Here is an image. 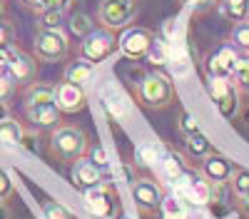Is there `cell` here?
I'll list each match as a JSON object with an SVG mask.
<instances>
[{"label":"cell","instance_id":"cell-31","mask_svg":"<svg viewBox=\"0 0 249 219\" xmlns=\"http://www.w3.org/2000/svg\"><path fill=\"white\" fill-rule=\"evenodd\" d=\"M179 3H182L184 8H190V10H195L197 15H204V13H210V10H214V8H217V3H219V0H179Z\"/></svg>","mask_w":249,"mask_h":219},{"label":"cell","instance_id":"cell-33","mask_svg":"<svg viewBox=\"0 0 249 219\" xmlns=\"http://www.w3.org/2000/svg\"><path fill=\"white\" fill-rule=\"evenodd\" d=\"M179 127H182V132L184 135H195V132H199V122L190 115V112H182L179 115Z\"/></svg>","mask_w":249,"mask_h":219},{"label":"cell","instance_id":"cell-23","mask_svg":"<svg viewBox=\"0 0 249 219\" xmlns=\"http://www.w3.org/2000/svg\"><path fill=\"white\" fill-rule=\"evenodd\" d=\"M23 139H25V130H23V125H20L18 119L10 117V119H5V122L0 125V142L15 147V145H23Z\"/></svg>","mask_w":249,"mask_h":219},{"label":"cell","instance_id":"cell-9","mask_svg":"<svg viewBox=\"0 0 249 219\" xmlns=\"http://www.w3.org/2000/svg\"><path fill=\"white\" fill-rule=\"evenodd\" d=\"M8 75L13 77L15 85H33L37 77V57L28 55L25 50H20L15 45H8Z\"/></svg>","mask_w":249,"mask_h":219},{"label":"cell","instance_id":"cell-22","mask_svg":"<svg viewBox=\"0 0 249 219\" xmlns=\"http://www.w3.org/2000/svg\"><path fill=\"white\" fill-rule=\"evenodd\" d=\"M160 214H162V219H187V202L182 197H177L175 192L164 194Z\"/></svg>","mask_w":249,"mask_h":219},{"label":"cell","instance_id":"cell-24","mask_svg":"<svg viewBox=\"0 0 249 219\" xmlns=\"http://www.w3.org/2000/svg\"><path fill=\"white\" fill-rule=\"evenodd\" d=\"M227 43H230L237 52H249V20H242V23L232 25Z\"/></svg>","mask_w":249,"mask_h":219},{"label":"cell","instance_id":"cell-25","mask_svg":"<svg viewBox=\"0 0 249 219\" xmlns=\"http://www.w3.org/2000/svg\"><path fill=\"white\" fill-rule=\"evenodd\" d=\"M147 60H150V65H170V43L164 37H155L152 40V45H150V52H147Z\"/></svg>","mask_w":249,"mask_h":219},{"label":"cell","instance_id":"cell-41","mask_svg":"<svg viewBox=\"0 0 249 219\" xmlns=\"http://www.w3.org/2000/svg\"><path fill=\"white\" fill-rule=\"evenodd\" d=\"M242 117H244V122H247V125H249V105H247V107H244V112H242Z\"/></svg>","mask_w":249,"mask_h":219},{"label":"cell","instance_id":"cell-11","mask_svg":"<svg viewBox=\"0 0 249 219\" xmlns=\"http://www.w3.org/2000/svg\"><path fill=\"white\" fill-rule=\"evenodd\" d=\"M234 162L230 157H224L219 152H212V154H207L202 162H199V174L204 179H210L212 185H227L232 179L234 174Z\"/></svg>","mask_w":249,"mask_h":219},{"label":"cell","instance_id":"cell-29","mask_svg":"<svg viewBox=\"0 0 249 219\" xmlns=\"http://www.w3.org/2000/svg\"><path fill=\"white\" fill-rule=\"evenodd\" d=\"M70 30H72L75 35H80V37H88V35L95 30V25H92V20H90L85 13H77V15L70 17Z\"/></svg>","mask_w":249,"mask_h":219},{"label":"cell","instance_id":"cell-39","mask_svg":"<svg viewBox=\"0 0 249 219\" xmlns=\"http://www.w3.org/2000/svg\"><path fill=\"white\" fill-rule=\"evenodd\" d=\"M5 119H10V107H8L5 100H0V125H3Z\"/></svg>","mask_w":249,"mask_h":219},{"label":"cell","instance_id":"cell-32","mask_svg":"<svg viewBox=\"0 0 249 219\" xmlns=\"http://www.w3.org/2000/svg\"><path fill=\"white\" fill-rule=\"evenodd\" d=\"M13 192H15V187H13V179H10V174L0 167V202H5V199H10L13 197Z\"/></svg>","mask_w":249,"mask_h":219},{"label":"cell","instance_id":"cell-4","mask_svg":"<svg viewBox=\"0 0 249 219\" xmlns=\"http://www.w3.org/2000/svg\"><path fill=\"white\" fill-rule=\"evenodd\" d=\"M137 97L144 107L150 110H160V107H167L172 100H175V85L167 75L162 72H147L142 77V83L137 87Z\"/></svg>","mask_w":249,"mask_h":219},{"label":"cell","instance_id":"cell-16","mask_svg":"<svg viewBox=\"0 0 249 219\" xmlns=\"http://www.w3.org/2000/svg\"><path fill=\"white\" fill-rule=\"evenodd\" d=\"M187 169V162H184V157L179 154V152H175V150H167L162 154V159H160V177L167 182L170 187L179 179V174Z\"/></svg>","mask_w":249,"mask_h":219},{"label":"cell","instance_id":"cell-7","mask_svg":"<svg viewBox=\"0 0 249 219\" xmlns=\"http://www.w3.org/2000/svg\"><path fill=\"white\" fill-rule=\"evenodd\" d=\"M162 199H164L162 187L155 182V179H150V177L132 179V202H135L140 214H144V217L157 214L160 207H162Z\"/></svg>","mask_w":249,"mask_h":219},{"label":"cell","instance_id":"cell-10","mask_svg":"<svg viewBox=\"0 0 249 219\" xmlns=\"http://www.w3.org/2000/svg\"><path fill=\"white\" fill-rule=\"evenodd\" d=\"M82 202H85V209L92 214V217H100V219H107L115 214V192L110 185H95L90 189H82Z\"/></svg>","mask_w":249,"mask_h":219},{"label":"cell","instance_id":"cell-6","mask_svg":"<svg viewBox=\"0 0 249 219\" xmlns=\"http://www.w3.org/2000/svg\"><path fill=\"white\" fill-rule=\"evenodd\" d=\"M115 50H117V37L107 28H95L88 37H82V43H80V57H85L92 65L105 63L110 55H115Z\"/></svg>","mask_w":249,"mask_h":219},{"label":"cell","instance_id":"cell-1","mask_svg":"<svg viewBox=\"0 0 249 219\" xmlns=\"http://www.w3.org/2000/svg\"><path fill=\"white\" fill-rule=\"evenodd\" d=\"M50 154L57 162H77L88 154V135L75 125H60L50 132V142H48Z\"/></svg>","mask_w":249,"mask_h":219},{"label":"cell","instance_id":"cell-34","mask_svg":"<svg viewBox=\"0 0 249 219\" xmlns=\"http://www.w3.org/2000/svg\"><path fill=\"white\" fill-rule=\"evenodd\" d=\"M13 90H15V83H13V77L8 75V72H0V100H10V95H13Z\"/></svg>","mask_w":249,"mask_h":219},{"label":"cell","instance_id":"cell-17","mask_svg":"<svg viewBox=\"0 0 249 219\" xmlns=\"http://www.w3.org/2000/svg\"><path fill=\"white\" fill-rule=\"evenodd\" d=\"M23 100H25V107H37V105H53L55 102V85H48V83H35L25 87L23 92Z\"/></svg>","mask_w":249,"mask_h":219},{"label":"cell","instance_id":"cell-37","mask_svg":"<svg viewBox=\"0 0 249 219\" xmlns=\"http://www.w3.org/2000/svg\"><path fill=\"white\" fill-rule=\"evenodd\" d=\"M237 209H239V214H242V217H247V219H249V194H244V197H239V199H237Z\"/></svg>","mask_w":249,"mask_h":219},{"label":"cell","instance_id":"cell-30","mask_svg":"<svg viewBox=\"0 0 249 219\" xmlns=\"http://www.w3.org/2000/svg\"><path fill=\"white\" fill-rule=\"evenodd\" d=\"M43 214L45 219H75V214L68 207H62L60 202H53V199L43 202Z\"/></svg>","mask_w":249,"mask_h":219},{"label":"cell","instance_id":"cell-12","mask_svg":"<svg viewBox=\"0 0 249 219\" xmlns=\"http://www.w3.org/2000/svg\"><path fill=\"white\" fill-rule=\"evenodd\" d=\"M55 105L60 107V112H68V115H75V112H82L88 105V95L80 85H72L68 80L55 85Z\"/></svg>","mask_w":249,"mask_h":219},{"label":"cell","instance_id":"cell-5","mask_svg":"<svg viewBox=\"0 0 249 219\" xmlns=\"http://www.w3.org/2000/svg\"><path fill=\"white\" fill-rule=\"evenodd\" d=\"M207 90H210V97L217 107V112L224 119H234L239 115V87L234 85L232 77H210L207 83Z\"/></svg>","mask_w":249,"mask_h":219},{"label":"cell","instance_id":"cell-28","mask_svg":"<svg viewBox=\"0 0 249 219\" xmlns=\"http://www.w3.org/2000/svg\"><path fill=\"white\" fill-rule=\"evenodd\" d=\"M230 187H232V194L237 199L244 197V194H249V169L237 167L234 174H232V179H230Z\"/></svg>","mask_w":249,"mask_h":219},{"label":"cell","instance_id":"cell-19","mask_svg":"<svg viewBox=\"0 0 249 219\" xmlns=\"http://www.w3.org/2000/svg\"><path fill=\"white\" fill-rule=\"evenodd\" d=\"M184 150H187V154H190L192 159H197V162H202V159H204L207 154L217 152V150H214V145L210 142V137L202 135V132L187 135V139H184Z\"/></svg>","mask_w":249,"mask_h":219},{"label":"cell","instance_id":"cell-15","mask_svg":"<svg viewBox=\"0 0 249 219\" xmlns=\"http://www.w3.org/2000/svg\"><path fill=\"white\" fill-rule=\"evenodd\" d=\"M25 115L28 119L33 122L35 130H55L60 127V107L53 102V105H37V107H25Z\"/></svg>","mask_w":249,"mask_h":219},{"label":"cell","instance_id":"cell-2","mask_svg":"<svg viewBox=\"0 0 249 219\" xmlns=\"http://www.w3.org/2000/svg\"><path fill=\"white\" fill-rule=\"evenodd\" d=\"M33 55L37 57V63H62L70 55V40L65 30H37L33 37Z\"/></svg>","mask_w":249,"mask_h":219},{"label":"cell","instance_id":"cell-20","mask_svg":"<svg viewBox=\"0 0 249 219\" xmlns=\"http://www.w3.org/2000/svg\"><path fill=\"white\" fill-rule=\"evenodd\" d=\"M217 10L230 23H242V20L249 17V0H219Z\"/></svg>","mask_w":249,"mask_h":219},{"label":"cell","instance_id":"cell-18","mask_svg":"<svg viewBox=\"0 0 249 219\" xmlns=\"http://www.w3.org/2000/svg\"><path fill=\"white\" fill-rule=\"evenodd\" d=\"M95 75V65L92 63H88V60L85 57H75L72 60V63H68V67H65V75H62V77H65L68 80V83H72V85H85V83H90V77Z\"/></svg>","mask_w":249,"mask_h":219},{"label":"cell","instance_id":"cell-13","mask_svg":"<svg viewBox=\"0 0 249 219\" xmlns=\"http://www.w3.org/2000/svg\"><path fill=\"white\" fill-rule=\"evenodd\" d=\"M237 57H239V52L230 43L212 50L210 57H207V75L210 77H232L234 67H237Z\"/></svg>","mask_w":249,"mask_h":219},{"label":"cell","instance_id":"cell-26","mask_svg":"<svg viewBox=\"0 0 249 219\" xmlns=\"http://www.w3.org/2000/svg\"><path fill=\"white\" fill-rule=\"evenodd\" d=\"M62 28H65V13H60V10L37 13V30H62Z\"/></svg>","mask_w":249,"mask_h":219},{"label":"cell","instance_id":"cell-3","mask_svg":"<svg viewBox=\"0 0 249 219\" xmlns=\"http://www.w3.org/2000/svg\"><path fill=\"white\" fill-rule=\"evenodd\" d=\"M137 10H140L137 0H100V5H97L100 28L120 33V30L130 28L135 23Z\"/></svg>","mask_w":249,"mask_h":219},{"label":"cell","instance_id":"cell-38","mask_svg":"<svg viewBox=\"0 0 249 219\" xmlns=\"http://www.w3.org/2000/svg\"><path fill=\"white\" fill-rule=\"evenodd\" d=\"M20 5L23 8H28V10H35V13H40V3H43V0H18Z\"/></svg>","mask_w":249,"mask_h":219},{"label":"cell","instance_id":"cell-36","mask_svg":"<svg viewBox=\"0 0 249 219\" xmlns=\"http://www.w3.org/2000/svg\"><path fill=\"white\" fill-rule=\"evenodd\" d=\"M90 159H92L97 167H102V169L107 167V154H105V150H102V147H90Z\"/></svg>","mask_w":249,"mask_h":219},{"label":"cell","instance_id":"cell-8","mask_svg":"<svg viewBox=\"0 0 249 219\" xmlns=\"http://www.w3.org/2000/svg\"><path fill=\"white\" fill-rule=\"evenodd\" d=\"M152 40H155L152 30L140 28V25H130V28L122 30V35L117 40V50L127 60H142V57H147Z\"/></svg>","mask_w":249,"mask_h":219},{"label":"cell","instance_id":"cell-27","mask_svg":"<svg viewBox=\"0 0 249 219\" xmlns=\"http://www.w3.org/2000/svg\"><path fill=\"white\" fill-rule=\"evenodd\" d=\"M232 80H234V85H237L239 90L249 92V52H239Z\"/></svg>","mask_w":249,"mask_h":219},{"label":"cell","instance_id":"cell-14","mask_svg":"<svg viewBox=\"0 0 249 219\" xmlns=\"http://www.w3.org/2000/svg\"><path fill=\"white\" fill-rule=\"evenodd\" d=\"M70 179L72 185L80 187V189H90L95 185H102V167H97L92 159H77L72 162V169H70Z\"/></svg>","mask_w":249,"mask_h":219},{"label":"cell","instance_id":"cell-21","mask_svg":"<svg viewBox=\"0 0 249 219\" xmlns=\"http://www.w3.org/2000/svg\"><path fill=\"white\" fill-rule=\"evenodd\" d=\"M164 152L167 150H162V145H157V142H142L135 147V165L137 167H152L162 159Z\"/></svg>","mask_w":249,"mask_h":219},{"label":"cell","instance_id":"cell-40","mask_svg":"<svg viewBox=\"0 0 249 219\" xmlns=\"http://www.w3.org/2000/svg\"><path fill=\"white\" fill-rule=\"evenodd\" d=\"M0 219H10V209L5 207V202H0Z\"/></svg>","mask_w":249,"mask_h":219},{"label":"cell","instance_id":"cell-42","mask_svg":"<svg viewBox=\"0 0 249 219\" xmlns=\"http://www.w3.org/2000/svg\"><path fill=\"white\" fill-rule=\"evenodd\" d=\"M3 10H5V0H0V15H3Z\"/></svg>","mask_w":249,"mask_h":219},{"label":"cell","instance_id":"cell-35","mask_svg":"<svg viewBox=\"0 0 249 219\" xmlns=\"http://www.w3.org/2000/svg\"><path fill=\"white\" fill-rule=\"evenodd\" d=\"M72 5V0H43L40 3V10H60V13H68Z\"/></svg>","mask_w":249,"mask_h":219}]
</instances>
